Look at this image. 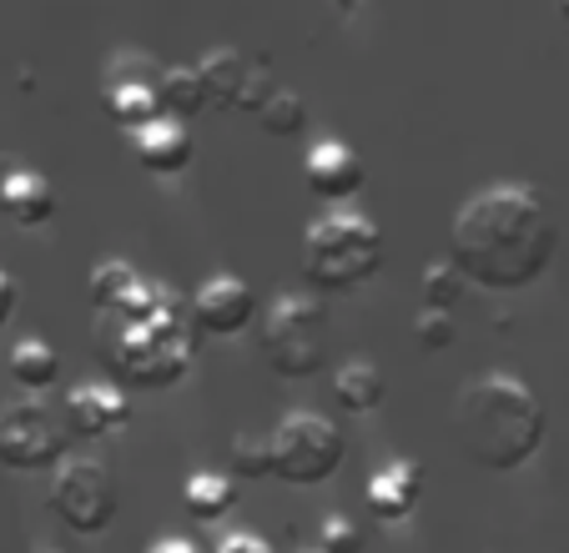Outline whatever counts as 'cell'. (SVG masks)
<instances>
[{
	"instance_id": "cell-24",
	"label": "cell",
	"mask_w": 569,
	"mask_h": 553,
	"mask_svg": "<svg viewBox=\"0 0 569 553\" xmlns=\"http://www.w3.org/2000/svg\"><path fill=\"white\" fill-rule=\"evenodd\" d=\"M227 473L232 479H272V438L237 433L232 453H227Z\"/></svg>"
},
{
	"instance_id": "cell-19",
	"label": "cell",
	"mask_w": 569,
	"mask_h": 553,
	"mask_svg": "<svg viewBox=\"0 0 569 553\" xmlns=\"http://www.w3.org/2000/svg\"><path fill=\"white\" fill-rule=\"evenodd\" d=\"M182 503L192 509V519L212 523V519H227L237 503V483L232 473H192L182 489Z\"/></svg>"
},
{
	"instance_id": "cell-12",
	"label": "cell",
	"mask_w": 569,
	"mask_h": 553,
	"mask_svg": "<svg viewBox=\"0 0 569 553\" xmlns=\"http://www.w3.org/2000/svg\"><path fill=\"white\" fill-rule=\"evenodd\" d=\"M302 181H308L312 197L338 207L363 192V161H358V151L348 147V141L322 137V141H312L308 157H302Z\"/></svg>"
},
{
	"instance_id": "cell-23",
	"label": "cell",
	"mask_w": 569,
	"mask_h": 553,
	"mask_svg": "<svg viewBox=\"0 0 569 553\" xmlns=\"http://www.w3.org/2000/svg\"><path fill=\"white\" fill-rule=\"evenodd\" d=\"M469 292V276L459 272L453 262H429L423 267V282H419V308H439V312H453Z\"/></svg>"
},
{
	"instance_id": "cell-11",
	"label": "cell",
	"mask_w": 569,
	"mask_h": 553,
	"mask_svg": "<svg viewBox=\"0 0 569 553\" xmlns=\"http://www.w3.org/2000/svg\"><path fill=\"white\" fill-rule=\"evenodd\" d=\"M131 388L121 383H76L71 393H66V428L81 438H111L121 433V428L131 423Z\"/></svg>"
},
{
	"instance_id": "cell-8",
	"label": "cell",
	"mask_w": 569,
	"mask_h": 553,
	"mask_svg": "<svg viewBox=\"0 0 569 553\" xmlns=\"http://www.w3.org/2000/svg\"><path fill=\"white\" fill-rule=\"evenodd\" d=\"M66 438H71L66 418H56L36 398L0 408V463L6 469H21V473L56 469L66 458Z\"/></svg>"
},
{
	"instance_id": "cell-13",
	"label": "cell",
	"mask_w": 569,
	"mask_h": 553,
	"mask_svg": "<svg viewBox=\"0 0 569 553\" xmlns=\"http://www.w3.org/2000/svg\"><path fill=\"white\" fill-rule=\"evenodd\" d=\"M127 66V61H121ZM167 71V66H161ZM161 71H147V76H111L107 91H101V107H107L111 127L127 131V137H137V131H147L151 121L167 117V107H161Z\"/></svg>"
},
{
	"instance_id": "cell-4",
	"label": "cell",
	"mask_w": 569,
	"mask_h": 553,
	"mask_svg": "<svg viewBox=\"0 0 569 553\" xmlns=\"http://www.w3.org/2000/svg\"><path fill=\"white\" fill-rule=\"evenodd\" d=\"M383 227L358 207H328L302 232V276L322 292H353L383 267Z\"/></svg>"
},
{
	"instance_id": "cell-20",
	"label": "cell",
	"mask_w": 569,
	"mask_h": 553,
	"mask_svg": "<svg viewBox=\"0 0 569 553\" xmlns=\"http://www.w3.org/2000/svg\"><path fill=\"white\" fill-rule=\"evenodd\" d=\"M161 107L177 121L202 117V107H212V101H207V86H202V71H197V66H167V71H161Z\"/></svg>"
},
{
	"instance_id": "cell-7",
	"label": "cell",
	"mask_w": 569,
	"mask_h": 553,
	"mask_svg": "<svg viewBox=\"0 0 569 553\" xmlns=\"http://www.w3.org/2000/svg\"><path fill=\"white\" fill-rule=\"evenodd\" d=\"M51 513L71 533H107L121 513V489L97 458H61L51 479Z\"/></svg>"
},
{
	"instance_id": "cell-28",
	"label": "cell",
	"mask_w": 569,
	"mask_h": 553,
	"mask_svg": "<svg viewBox=\"0 0 569 553\" xmlns=\"http://www.w3.org/2000/svg\"><path fill=\"white\" fill-rule=\"evenodd\" d=\"M147 553H207L197 539H187V533H167V539L147 543Z\"/></svg>"
},
{
	"instance_id": "cell-18",
	"label": "cell",
	"mask_w": 569,
	"mask_h": 553,
	"mask_svg": "<svg viewBox=\"0 0 569 553\" xmlns=\"http://www.w3.org/2000/svg\"><path fill=\"white\" fill-rule=\"evenodd\" d=\"M11 378L26 388V393H51V388L61 383V358H56L51 342L21 338L11 348Z\"/></svg>"
},
{
	"instance_id": "cell-2",
	"label": "cell",
	"mask_w": 569,
	"mask_h": 553,
	"mask_svg": "<svg viewBox=\"0 0 569 553\" xmlns=\"http://www.w3.org/2000/svg\"><path fill=\"white\" fill-rule=\"evenodd\" d=\"M97 352L117 373L121 388L161 393V388L182 383L192 373L197 318L192 308H182V298L172 288H161V282L147 276L131 292L127 308L97 312Z\"/></svg>"
},
{
	"instance_id": "cell-9",
	"label": "cell",
	"mask_w": 569,
	"mask_h": 553,
	"mask_svg": "<svg viewBox=\"0 0 569 553\" xmlns=\"http://www.w3.org/2000/svg\"><path fill=\"white\" fill-rule=\"evenodd\" d=\"M207 86V101L217 111H242V117H258L268 107V97L278 91L272 86V71L248 51H232V46H212V51L197 61Z\"/></svg>"
},
{
	"instance_id": "cell-30",
	"label": "cell",
	"mask_w": 569,
	"mask_h": 553,
	"mask_svg": "<svg viewBox=\"0 0 569 553\" xmlns=\"http://www.w3.org/2000/svg\"><path fill=\"white\" fill-rule=\"evenodd\" d=\"M559 16H565V21H569V0H559Z\"/></svg>"
},
{
	"instance_id": "cell-16",
	"label": "cell",
	"mask_w": 569,
	"mask_h": 553,
	"mask_svg": "<svg viewBox=\"0 0 569 553\" xmlns=\"http://www.w3.org/2000/svg\"><path fill=\"white\" fill-rule=\"evenodd\" d=\"M0 212L16 227H46L56 217V187L31 167H16L0 177Z\"/></svg>"
},
{
	"instance_id": "cell-26",
	"label": "cell",
	"mask_w": 569,
	"mask_h": 553,
	"mask_svg": "<svg viewBox=\"0 0 569 553\" xmlns=\"http://www.w3.org/2000/svg\"><path fill=\"white\" fill-rule=\"evenodd\" d=\"M413 338H419L423 352H443L453 342V312L419 308V318H413Z\"/></svg>"
},
{
	"instance_id": "cell-5",
	"label": "cell",
	"mask_w": 569,
	"mask_h": 553,
	"mask_svg": "<svg viewBox=\"0 0 569 553\" xmlns=\"http://www.w3.org/2000/svg\"><path fill=\"white\" fill-rule=\"evenodd\" d=\"M258 342L272 373L312 378L328 358V312L312 298H278L258 322Z\"/></svg>"
},
{
	"instance_id": "cell-21",
	"label": "cell",
	"mask_w": 569,
	"mask_h": 553,
	"mask_svg": "<svg viewBox=\"0 0 569 553\" xmlns=\"http://www.w3.org/2000/svg\"><path fill=\"white\" fill-rule=\"evenodd\" d=\"M141 282H147V276H141L131 262H97V267H91V282H87L91 308H97V312H117V308H127L131 292H137Z\"/></svg>"
},
{
	"instance_id": "cell-10",
	"label": "cell",
	"mask_w": 569,
	"mask_h": 553,
	"mask_svg": "<svg viewBox=\"0 0 569 553\" xmlns=\"http://www.w3.org/2000/svg\"><path fill=\"white\" fill-rule=\"evenodd\" d=\"M192 318H197V332H212V338H237L248 332L252 322L262 318L258 312V292L232 272H217L207 276L202 288L192 298Z\"/></svg>"
},
{
	"instance_id": "cell-14",
	"label": "cell",
	"mask_w": 569,
	"mask_h": 553,
	"mask_svg": "<svg viewBox=\"0 0 569 553\" xmlns=\"http://www.w3.org/2000/svg\"><path fill=\"white\" fill-rule=\"evenodd\" d=\"M131 157H137L141 171H151V177H177V171L192 167L197 141H192V131H187V121L161 117V121H151L147 131L131 137Z\"/></svg>"
},
{
	"instance_id": "cell-32",
	"label": "cell",
	"mask_w": 569,
	"mask_h": 553,
	"mask_svg": "<svg viewBox=\"0 0 569 553\" xmlns=\"http://www.w3.org/2000/svg\"><path fill=\"white\" fill-rule=\"evenodd\" d=\"M0 217H6V212H0Z\"/></svg>"
},
{
	"instance_id": "cell-29",
	"label": "cell",
	"mask_w": 569,
	"mask_h": 553,
	"mask_svg": "<svg viewBox=\"0 0 569 553\" xmlns=\"http://www.w3.org/2000/svg\"><path fill=\"white\" fill-rule=\"evenodd\" d=\"M11 312H16V276L0 267V328L11 322Z\"/></svg>"
},
{
	"instance_id": "cell-6",
	"label": "cell",
	"mask_w": 569,
	"mask_h": 553,
	"mask_svg": "<svg viewBox=\"0 0 569 553\" xmlns=\"http://www.w3.org/2000/svg\"><path fill=\"white\" fill-rule=\"evenodd\" d=\"M343 433H338L333 418L322 413H288L272 428V479L282 483H322L343 469Z\"/></svg>"
},
{
	"instance_id": "cell-1",
	"label": "cell",
	"mask_w": 569,
	"mask_h": 553,
	"mask_svg": "<svg viewBox=\"0 0 569 553\" xmlns=\"http://www.w3.org/2000/svg\"><path fill=\"white\" fill-rule=\"evenodd\" d=\"M559 252V222L549 202L525 181L479 187L453 212L449 262L483 292H519L549 272Z\"/></svg>"
},
{
	"instance_id": "cell-17",
	"label": "cell",
	"mask_w": 569,
	"mask_h": 553,
	"mask_svg": "<svg viewBox=\"0 0 569 553\" xmlns=\"http://www.w3.org/2000/svg\"><path fill=\"white\" fill-rule=\"evenodd\" d=\"M333 398L343 413H373L378 403H383V368H378L368 352H353V358H343L333 368Z\"/></svg>"
},
{
	"instance_id": "cell-3",
	"label": "cell",
	"mask_w": 569,
	"mask_h": 553,
	"mask_svg": "<svg viewBox=\"0 0 569 553\" xmlns=\"http://www.w3.org/2000/svg\"><path fill=\"white\" fill-rule=\"evenodd\" d=\"M545 403L535 398V388L515 373H483L469 378L459 388L453 403V433L459 448L469 453V463L489 473H515L545 443Z\"/></svg>"
},
{
	"instance_id": "cell-25",
	"label": "cell",
	"mask_w": 569,
	"mask_h": 553,
	"mask_svg": "<svg viewBox=\"0 0 569 553\" xmlns=\"http://www.w3.org/2000/svg\"><path fill=\"white\" fill-rule=\"evenodd\" d=\"M318 549L322 553H363V533L348 513H328L318 529Z\"/></svg>"
},
{
	"instance_id": "cell-15",
	"label": "cell",
	"mask_w": 569,
	"mask_h": 553,
	"mask_svg": "<svg viewBox=\"0 0 569 553\" xmlns=\"http://www.w3.org/2000/svg\"><path fill=\"white\" fill-rule=\"evenodd\" d=\"M419 493H423V469L413 463V458H393V463H383V469L368 479L363 503H368L373 519L398 523V519H409V513L419 509Z\"/></svg>"
},
{
	"instance_id": "cell-31",
	"label": "cell",
	"mask_w": 569,
	"mask_h": 553,
	"mask_svg": "<svg viewBox=\"0 0 569 553\" xmlns=\"http://www.w3.org/2000/svg\"><path fill=\"white\" fill-rule=\"evenodd\" d=\"M333 6H343V11H348V6H353V0H333Z\"/></svg>"
},
{
	"instance_id": "cell-27",
	"label": "cell",
	"mask_w": 569,
	"mask_h": 553,
	"mask_svg": "<svg viewBox=\"0 0 569 553\" xmlns=\"http://www.w3.org/2000/svg\"><path fill=\"white\" fill-rule=\"evenodd\" d=\"M217 553H278V549H272L262 533H248V529H242V533H227V539L217 543Z\"/></svg>"
},
{
	"instance_id": "cell-22",
	"label": "cell",
	"mask_w": 569,
	"mask_h": 553,
	"mask_svg": "<svg viewBox=\"0 0 569 553\" xmlns=\"http://www.w3.org/2000/svg\"><path fill=\"white\" fill-rule=\"evenodd\" d=\"M258 127L268 131L272 141H292V137H302V127H308V101L298 97V91H272L268 97V107L258 111Z\"/></svg>"
}]
</instances>
